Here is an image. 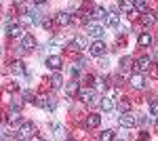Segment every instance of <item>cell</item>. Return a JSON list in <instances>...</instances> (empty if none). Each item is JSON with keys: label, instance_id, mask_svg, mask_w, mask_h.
Segmentation results:
<instances>
[{"label": "cell", "instance_id": "6da1fadb", "mask_svg": "<svg viewBox=\"0 0 158 141\" xmlns=\"http://www.w3.org/2000/svg\"><path fill=\"white\" fill-rule=\"evenodd\" d=\"M34 103L40 106V107H44L47 112H53V110L57 107V99H55V97H47V95H40V97H36Z\"/></svg>", "mask_w": 158, "mask_h": 141}, {"label": "cell", "instance_id": "7a4b0ae2", "mask_svg": "<svg viewBox=\"0 0 158 141\" xmlns=\"http://www.w3.org/2000/svg\"><path fill=\"white\" fill-rule=\"evenodd\" d=\"M118 124L124 126V129H131V126L137 124V118H135L131 112H122V114H118Z\"/></svg>", "mask_w": 158, "mask_h": 141}, {"label": "cell", "instance_id": "3957f363", "mask_svg": "<svg viewBox=\"0 0 158 141\" xmlns=\"http://www.w3.org/2000/svg\"><path fill=\"white\" fill-rule=\"evenodd\" d=\"M34 133V122H21V126L17 131V137L19 139H30Z\"/></svg>", "mask_w": 158, "mask_h": 141}, {"label": "cell", "instance_id": "277c9868", "mask_svg": "<svg viewBox=\"0 0 158 141\" xmlns=\"http://www.w3.org/2000/svg\"><path fill=\"white\" fill-rule=\"evenodd\" d=\"M89 51H91V55H93V57H103V55L108 53V47H106L101 40H95V42L91 44V48H89Z\"/></svg>", "mask_w": 158, "mask_h": 141}, {"label": "cell", "instance_id": "5b68a950", "mask_svg": "<svg viewBox=\"0 0 158 141\" xmlns=\"http://www.w3.org/2000/svg\"><path fill=\"white\" fill-rule=\"evenodd\" d=\"M86 32H89V36H93V38H101L103 36V25H99V23H93V21H89L86 23Z\"/></svg>", "mask_w": 158, "mask_h": 141}, {"label": "cell", "instance_id": "8992f818", "mask_svg": "<svg viewBox=\"0 0 158 141\" xmlns=\"http://www.w3.org/2000/svg\"><path fill=\"white\" fill-rule=\"evenodd\" d=\"M34 47H36V38H34L32 34L21 36V48H23V51H32Z\"/></svg>", "mask_w": 158, "mask_h": 141}, {"label": "cell", "instance_id": "52a82bcc", "mask_svg": "<svg viewBox=\"0 0 158 141\" xmlns=\"http://www.w3.org/2000/svg\"><path fill=\"white\" fill-rule=\"evenodd\" d=\"M68 48H70V51H74V53L82 51V48H85V38H82V36H76L74 40H70V42H68Z\"/></svg>", "mask_w": 158, "mask_h": 141}, {"label": "cell", "instance_id": "ba28073f", "mask_svg": "<svg viewBox=\"0 0 158 141\" xmlns=\"http://www.w3.org/2000/svg\"><path fill=\"white\" fill-rule=\"evenodd\" d=\"M61 65H63V61H61V57H57V55H51V57H47V68L49 70H61Z\"/></svg>", "mask_w": 158, "mask_h": 141}, {"label": "cell", "instance_id": "9c48e42d", "mask_svg": "<svg viewBox=\"0 0 158 141\" xmlns=\"http://www.w3.org/2000/svg\"><path fill=\"white\" fill-rule=\"evenodd\" d=\"M131 86H133V89H146V78H143V74H133V76H131Z\"/></svg>", "mask_w": 158, "mask_h": 141}, {"label": "cell", "instance_id": "30bf717a", "mask_svg": "<svg viewBox=\"0 0 158 141\" xmlns=\"http://www.w3.org/2000/svg\"><path fill=\"white\" fill-rule=\"evenodd\" d=\"M137 68H139V72H148L152 68V59L148 57V55H141V57L137 59Z\"/></svg>", "mask_w": 158, "mask_h": 141}, {"label": "cell", "instance_id": "8fae6325", "mask_svg": "<svg viewBox=\"0 0 158 141\" xmlns=\"http://www.w3.org/2000/svg\"><path fill=\"white\" fill-rule=\"evenodd\" d=\"M6 34H9V38H21V36H23V27H21V25L17 23H11L9 25V32H6Z\"/></svg>", "mask_w": 158, "mask_h": 141}, {"label": "cell", "instance_id": "7c38bea8", "mask_svg": "<svg viewBox=\"0 0 158 141\" xmlns=\"http://www.w3.org/2000/svg\"><path fill=\"white\" fill-rule=\"evenodd\" d=\"M99 124H101V116H99V114H89V116H86V126H89V129H95Z\"/></svg>", "mask_w": 158, "mask_h": 141}, {"label": "cell", "instance_id": "4fadbf2b", "mask_svg": "<svg viewBox=\"0 0 158 141\" xmlns=\"http://www.w3.org/2000/svg\"><path fill=\"white\" fill-rule=\"evenodd\" d=\"M118 9H120V13H124V15H131V13L135 11L133 9V0H120Z\"/></svg>", "mask_w": 158, "mask_h": 141}, {"label": "cell", "instance_id": "5bb4252c", "mask_svg": "<svg viewBox=\"0 0 158 141\" xmlns=\"http://www.w3.org/2000/svg\"><path fill=\"white\" fill-rule=\"evenodd\" d=\"M78 91H80V84L76 82V80L68 82V86H65V95H68V97H74V95H78Z\"/></svg>", "mask_w": 158, "mask_h": 141}, {"label": "cell", "instance_id": "9a60e30c", "mask_svg": "<svg viewBox=\"0 0 158 141\" xmlns=\"http://www.w3.org/2000/svg\"><path fill=\"white\" fill-rule=\"evenodd\" d=\"M103 21H106L108 25H112V27H118V23H120V17H118V13L112 11V13H108V17H106Z\"/></svg>", "mask_w": 158, "mask_h": 141}, {"label": "cell", "instance_id": "2e32d148", "mask_svg": "<svg viewBox=\"0 0 158 141\" xmlns=\"http://www.w3.org/2000/svg\"><path fill=\"white\" fill-rule=\"evenodd\" d=\"M137 44H139V47H150V44H152V34H150V32L139 34V38H137Z\"/></svg>", "mask_w": 158, "mask_h": 141}, {"label": "cell", "instance_id": "e0dca14e", "mask_svg": "<svg viewBox=\"0 0 158 141\" xmlns=\"http://www.w3.org/2000/svg\"><path fill=\"white\" fill-rule=\"evenodd\" d=\"M99 106H101L103 112H112V110H114V99H112V97H101V103H99Z\"/></svg>", "mask_w": 158, "mask_h": 141}, {"label": "cell", "instance_id": "ac0fdd59", "mask_svg": "<svg viewBox=\"0 0 158 141\" xmlns=\"http://www.w3.org/2000/svg\"><path fill=\"white\" fill-rule=\"evenodd\" d=\"M141 23H143V25H154V23H156V15L150 13V11H146L143 15H141Z\"/></svg>", "mask_w": 158, "mask_h": 141}, {"label": "cell", "instance_id": "d6986e66", "mask_svg": "<svg viewBox=\"0 0 158 141\" xmlns=\"http://www.w3.org/2000/svg\"><path fill=\"white\" fill-rule=\"evenodd\" d=\"M78 97H80L82 101H86V103H89V101H91V99L95 97V91H93V89H85V91H78Z\"/></svg>", "mask_w": 158, "mask_h": 141}, {"label": "cell", "instance_id": "ffe728a7", "mask_svg": "<svg viewBox=\"0 0 158 141\" xmlns=\"http://www.w3.org/2000/svg\"><path fill=\"white\" fill-rule=\"evenodd\" d=\"M55 21H57V23H59V25H68V23H70V21H72V15H70V13H59Z\"/></svg>", "mask_w": 158, "mask_h": 141}, {"label": "cell", "instance_id": "44dd1931", "mask_svg": "<svg viewBox=\"0 0 158 141\" xmlns=\"http://www.w3.org/2000/svg\"><path fill=\"white\" fill-rule=\"evenodd\" d=\"M11 72L13 74H17V76H21V74H23V61H13L11 63Z\"/></svg>", "mask_w": 158, "mask_h": 141}, {"label": "cell", "instance_id": "7402d4cb", "mask_svg": "<svg viewBox=\"0 0 158 141\" xmlns=\"http://www.w3.org/2000/svg\"><path fill=\"white\" fill-rule=\"evenodd\" d=\"M133 9L137 13H146L148 11V2L146 0H133Z\"/></svg>", "mask_w": 158, "mask_h": 141}, {"label": "cell", "instance_id": "603a6c76", "mask_svg": "<svg viewBox=\"0 0 158 141\" xmlns=\"http://www.w3.org/2000/svg\"><path fill=\"white\" fill-rule=\"evenodd\" d=\"M51 82H53V86H55V89H59L61 82H63V78H61V74H59L57 70L53 72V76H51Z\"/></svg>", "mask_w": 158, "mask_h": 141}, {"label": "cell", "instance_id": "cb8c5ba5", "mask_svg": "<svg viewBox=\"0 0 158 141\" xmlns=\"http://www.w3.org/2000/svg\"><path fill=\"white\" fill-rule=\"evenodd\" d=\"M91 17H93V19H101V21H103V19H106V17H108V11H106V9H103V6H101V9H95V11H93V15H91Z\"/></svg>", "mask_w": 158, "mask_h": 141}, {"label": "cell", "instance_id": "d4e9b609", "mask_svg": "<svg viewBox=\"0 0 158 141\" xmlns=\"http://www.w3.org/2000/svg\"><path fill=\"white\" fill-rule=\"evenodd\" d=\"M6 120H9V124H13V126H15V124H19V122H21V116H19V114H17V112L13 110L11 114L6 116Z\"/></svg>", "mask_w": 158, "mask_h": 141}, {"label": "cell", "instance_id": "484cf974", "mask_svg": "<svg viewBox=\"0 0 158 141\" xmlns=\"http://www.w3.org/2000/svg\"><path fill=\"white\" fill-rule=\"evenodd\" d=\"M131 65H133V57H122V61H120L122 72H129V70H131Z\"/></svg>", "mask_w": 158, "mask_h": 141}, {"label": "cell", "instance_id": "4316f807", "mask_svg": "<svg viewBox=\"0 0 158 141\" xmlns=\"http://www.w3.org/2000/svg\"><path fill=\"white\" fill-rule=\"evenodd\" d=\"M129 110H131V101H129V99H122L120 103H118V112H129Z\"/></svg>", "mask_w": 158, "mask_h": 141}, {"label": "cell", "instance_id": "83f0119b", "mask_svg": "<svg viewBox=\"0 0 158 141\" xmlns=\"http://www.w3.org/2000/svg\"><path fill=\"white\" fill-rule=\"evenodd\" d=\"M114 137H116V133H114L112 129H106L103 133H101V141H110V139H114Z\"/></svg>", "mask_w": 158, "mask_h": 141}, {"label": "cell", "instance_id": "f1b7e54d", "mask_svg": "<svg viewBox=\"0 0 158 141\" xmlns=\"http://www.w3.org/2000/svg\"><path fill=\"white\" fill-rule=\"evenodd\" d=\"M27 15H30V21H32V23H40V21H42V19H40V11H30Z\"/></svg>", "mask_w": 158, "mask_h": 141}, {"label": "cell", "instance_id": "f546056e", "mask_svg": "<svg viewBox=\"0 0 158 141\" xmlns=\"http://www.w3.org/2000/svg\"><path fill=\"white\" fill-rule=\"evenodd\" d=\"M150 112H152V116H158V101L150 99Z\"/></svg>", "mask_w": 158, "mask_h": 141}, {"label": "cell", "instance_id": "4dcf8cb0", "mask_svg": "<svg viewBox=\"0 0 158 141\" xmlns=\"http://www.w3.org/2000/svg\"><path fill=\"white\" fill-rule=\"evenodd\" d=\"M23 99L27 101V103H34V101H36V97H34V93H32V91H25V93H23Z\"/></svg>", "mask_w": 158, "mask_h": 141}, {"label": "cell", "instance_id": "1f68e13d", "mask_svg": "<svg viewBox=\"0 0 158 141\" xmlns=\"http://www.w3.org/2000/svg\"><path fill=\"white\" fill-rule=\"evenodd\" d=\"M99 103H101V97H97V95H95V97H93V99H91V101H89V106H91V107L99 106Z\"/></svg>", "mask_w": 158, "mask_h": 141}, {"label": "cell", "instance_id": "d6a6232c", "mask_svg": "<svg viewBox=\"0 0 158 141\" xmlns=\"http://www.w3.org/2000/svg\"><path fill=\"white\" fill-rule=\"evenodd\" d=\"M21 106H23V103H21V101H19V99H15V101H13V110H17V112H19V110H21Z\"/></svg>", "mask_w": 158, "mask_h": 141}, {"label": "cell", "instance_id": "836d02e7", "mask_svg": "<svg viewBox=\"0 0 158 141\" xmlns=\"http://www.w3.org/2000/svg\"><path fill=\"white\" fill-rule=\"evenodd\" d=\"M17 9H19L21 13H27V6H25L23 2H19V4H17Z\"/></svg>", "mask_w": 158, "mask_h": 141}, {"label": "cell", "instance_id": "e575fe53", "mask_svg": "<svg viewBox=\"0 0 158 141\" xmlns=\"http://www.w3.org/2000/svg\"><path fill=\"white\" fill-rule=\"evenodd\" d=\"M57 44H61V38H53L51 40V47H57Z\"/></svg>", "mask_w": 158, "mask_h": 141}, {"label": "cell", "instance_id": "d590c367", "mask_svg": "<svg viewBox=\"0 0 158 141\" xmlns=\"http://www.w3.org/2000/svg\"><path fill=\"white\" fill-rule=\"evenodd\" d=\"M137 122H139V124H146L148 118H146V116H139V118H137Z\"/></svg>", "mask_w": 158, "mask_h": 141}, {"label": "cell", "instance_id": "8d00e7d4", "mask_svg": "<svg viewBox=\"0 0 158 141\" xmlns=\"http://www.w3.org/2000/svg\"><path fill=\"white\" fill-rule=\"evenodd\" d=\"M32 2H34V4H44L47 0H32Z\"/></svg>", "mask_w": 158, "mask_h": 141}, {"label": "cell", "instance_id": "74e56055", "mask_svg": "<svg viewBox=\"0 0 158 141\" xmlns=\"http://www.w3.org/2000/svg\"><path fill=\"white\" fill-rule=\"evenodd\" d=\"M2 120H4V116H2V114H0V124H2Z\"/></svg>", "mask_w": 158, "mask_h": 141}, {"label": "cell", "instance_id": "f35d334b", "mask_svg": "<svg viewBox=\"0 0 158 141\" xmlns=\"http://www.w3.org/2000/svg\"><path fill=\"white\" fill-rule=\"evenodd\" d=\"M154 59H158V51H156V53H154Z\"/></svg>", "mask_w": 158, "mask_h": 141}, {"label": "cell", "instance_id": "ab89813d", "mask_svg": "<svg viewBox=\"0 0 158 141\" xmlns=\"http://www.w3.org/2000/svg\"><path fill=\"white\" fill-rule=\"evenodd\" d=\"M0 139H4V135H2V131H0Z\"/></svg>", "mask_w": 158, "mask_h": 141}, {"label": "cell", "instance_id": "60d3db41", "mask_svg": "<svg viewBox=\"0 0 158 141\" xmlns=\"http://www.w3.org/2000/svg\"><path fill=\"white\" fill-rule=\"evenodd\" d=\"M0 55H2V48H0Z\"/></svg>", "mask_w": 158, "mask_h": 141}]
</instances>
